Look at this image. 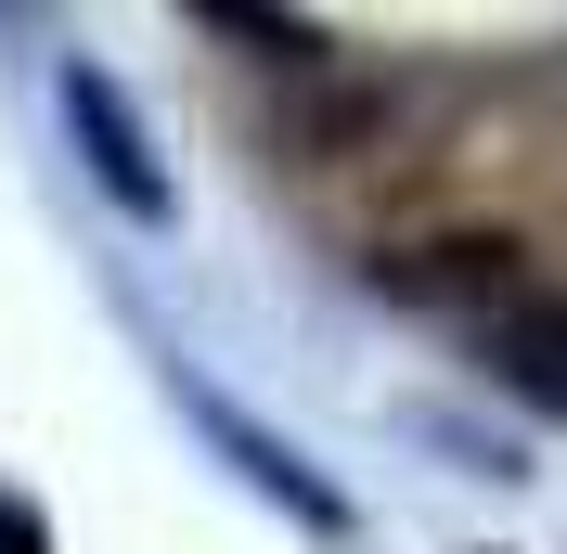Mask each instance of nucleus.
<instances>
[{
    "label": "nucleus",
    "mask_w": 567,
    "mask_h": 554,
    "mask_svg": "<svg viewBox=\"0 0 567 554\" xmlns=\"http://www.w3.org/2000/svg\"><path fill=\"white\" fill-rule=\"evenodd\" d=\"M477 348H491V375L516 387V400H542V413H567V284H503L491 310H477Z\"/></svg>",
    "instance_id": "1"
},
{
    "label": "nucleus",
    "mask_w": 567,
    "mask_h": 554,
    "mask_svg": "<svg viewBox=\"0 0 567 554\" xmlns=\"http://www.w3.org/2000/svg\"><path fill=\"white\" fill-rule=\"evenodd\" d=\"M65 104H78V130H91V155H104V181L155 219V207H168V181L142 168V142H130V116H116V91H104V78H65Z\"/></svg>",
    "instance_id": "2"
},
{
    "label": "nucleus",
    "mask_w": 567,
    "mask_h": 554,
    "mask_svg": "<svg viewBox=\"0 0 567 554\" xmlns=\"http://www.w3.org/2000/svg\"><path fill=\"white\" fill-rule=\"evenodd\" d=\"M0 554H52V529H39L27 503H13V490H0Z\"/></svg>",
    "instance_id": "3"
}]
</instances>
